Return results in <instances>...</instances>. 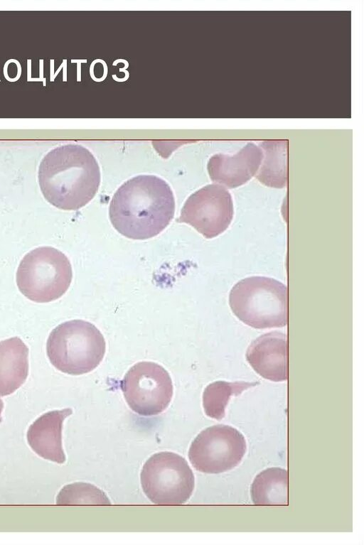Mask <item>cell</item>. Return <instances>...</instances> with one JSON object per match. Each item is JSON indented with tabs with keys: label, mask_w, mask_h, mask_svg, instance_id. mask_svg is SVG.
Wrapping results in <instances>:
<instances>
[{
	"label": "cell",
	"mask_w": 364,
	"mask_h": 545,
	"mask_svg": "<svg viewBox=\"0 0 364 545\" xmlns=\"http://www.w3.org/2000/svg\"><path fill=\"white\" fill-rule=\"evenodd\" d=\"M170 185L153 175H139L124 182L114 193L109 206L114 228L134 240L151 239L164 230L175 212Z\"/></svg>",
	"instance_id": "cell-1"
},
{
	"label": "cell",
	"mask_w": 364,
	"mask_h": 545,
	"mask_svg": "<svg viewBox=\"0 0 364 545\" xmlns=\"http://www.w3.org/2000/svg\"><path fill=\"white\" fill-rule=\"evenodd\" d=\"M99 165L86 149L67 145L42 160L38 182L46 200L63 210H77L95 196L100 185Z\"/></svg>",
	"instance_id": "cell-2"
},
{
	"label": "cell",
	"mask_w": 364,
	"mask_h": 545,
	"mask_svg": "<svg viewBox=\"0 0 364 545\" xmlns=\"http://www.w3.org/2000/svg\"><path fill=\"white\" fill-rule=\"evenodd\" d=\"M229 304L240 320L254 328H282L288 322L287 288L272 278L240 280L230 292Z\"/></svg>",
	"instance_id": "cell-3"
},
{
	"label": "cell",
	"mask_w": 364,
	"mask_h": 545,
	"mask_svg": "<svg viewBox=\"0 0 364 545\" xmlns=\"http://www.w3.org/2000/svg\"><path fill=\"white\" fill-rule=\"evenodd\" d=\"M105 341L91 323L82 320L64 322L55 328L46 343L50 363L59 371L80 375L95 369L105 353Z\"/></svg>",
	"instance_id": "cell-4"
},
{
	"label": "cell",
	"mask_w": 364,
	"mask_h": 545,
	"mask_svg": "<svg viewBox=\"0 0 364 545\" xmlns=\"http://www.w3.org/2000/svg\"><path fill=\"white\" fill-rule=\"evenodd\" d=\"M72 278L69 259L51 247H37L27 253L16 272L19 291L36 303H48L60 298L68 289Z\"/></svg>",
	"instance_id": "cell-5"
},
{
	"label": "cell",
	"mask_w": 364,
	"mask_h": 545,
	"mask_svg": "<svg viewBox=\"0 0 364 545\" xmlns=\"http://www.w3.org/2000/svg\"><path fill=\"white\" fill-rule=\"evenodd\" d=\"M141 484L146 496L156 504H182L191 497L194 475L187 461L173 452H159L143 465Z\"/></svg>",
	"instance_id": "cell-6"
},
{
	"label": "cell",
	"mask_w": 364,
	"mask_h": 545,
	"mask_svg": "<svg viewBox=\"0 0 364 545\" xmlns=\"http://www.w3.org/2000/svg\"><path fill=\"white\" fill-rule=\"evenodd\" d=\"M247 450L244 436L236 428L218 424L202 431L193 441L188 458L203 473L218 474L235 468Z\"/></svg>",
	"instance_id": "cell-7"
},
{
	"label": "cell",
	"mask_w": 364,
	"mask_h": 545,
	"mask_svg": "<svg viewBox=\"0 0 364 545\" xmlns=\"http://www.w3.org/2000/svg\"><path fill=\"white\" fill-rule=\"evenodd\" d=\"M121 389L129 406L146 416L164 411L173 396L169 374L152 362H140L132 367L121 382Z\"/></svg>",
	"instance_id": "cell-8"
},
{
	"label": "cell",
	"mask_w": 364,
	"mask_h": 545,
	"mask_svg": "<svg viewBox=\"0 0 364 545\" xmlns=\"http://www.w3.org/2000/svg\"><path fill=\"white\" fill-rule=\"evenodd\" d=\"M233 203L229 191L213 183L203 186L186 200L178 222L192 226L207 239L225 232L233 217Z\"/></svg>",
	"instance_id": "cell-9"
},
{
	"label": "cell",
	"mask_w": 364,
	"mask_h": 545,
	"mask_svg": "<svg viewBox=\"0 0 364 545\" xmlns=\"http://www.w3.org/2000/svg\"><path fill=\"white\" fill-rule=\"evenodd\" d=\"M288 343L287 335L272 331L260 335L249 345L246 360L262 377L272 382L288 378Z\"/></svg>",
	"instance_id": "cell-10"
},
{
	"label": "cell",
	"mask_w": 364,
	"mask_h": 545,
	"mask_svg": "<svg viewBox=\"0 0 364 545\" xmlns=\"http://www.w3.org/2000/svg\"><path fill=\"white\" fill-rule=\"evenodd\" d=\"M261 158L260 151L253 144H248L233 156L215 155L208 164L210 178L225 188H235L257 173Z\"/></svg>",
	"instance_id": "cell-11"
},
{
	"label": "cell",
	"mask_w": 364,
	"mask_h": 545,
	"mask_svg": "<svg viewBox=\"0 0 364 545\" xmlns=\"http://www.w3.org/2000/svg\"><path fill=\"white\" fill-rule=\"evenodd\" d=\"M71 414V409L49 411L30 426L27 440L37 455L58 463L65 461L62 446V428L64 419Z\"/></svg>",
	"instance_id": "cell-12"
},
{
	"label": "cell",
	"mask_w": 364,
	"mask_h": 545,
	"mask_svg": "<svg viewBox=\"0 0 364 545\" xmlns=\"http://www.w3.org/2000/svg\"><path fill=\"white\" fill-rule=\"evenodd\" d=\"M28 348L18 337L0 342V396L9 395L26 381Z\"/></svg>",
	"instance_id": "cell-13"
},
{
	"label": "cell",
	"mask_w": 364,
	"mask_h": 545,
	"mask_svg": "<svg viewBox=\"0 0 364 545\" xmlns=\"http://www.w3.org/2000/svg\"><path fill=\"white\" fill-rule=\"evenodd\" d=\"M288 471L280 468H269L260 472L251 485V497L258 505H287Z\"/></svg>",
	"instance_id": "cell-14"
},
{
	"label": "cell",
	"mask_w": 364,
	"mask_h": 545,
	"mask_svg": "<svg viewBox=\"0 0 364 545\" xmlns=\"http://www.w3.org/2000/svg\"><path fill=\"white\" fill-rule=\"evenodd\" d=\"M257 382L217 381L206 387L203 394V406L205 414L220 420L225 416L226 406L232 396H237L243 391L254 387Z\"/></svg>",
	"instance_id": "cell-15"
},
{
	"label": "cell",
	"mask_w": 364,
	"mask_h": 545,
	"mask_svg": "<svg viewBox=\"0 0 364 545\" xmlns=\"http://www.w3.org/2000/svg\"><path fill=\"white\" fill-rule=\"evenodd\" d=\"M264 148L267 157L255 177L266 186L284 188L288 183L287 146L268 143Z\"/></svg>",
	"instance_id": "cell-16"
},
{
	"label": "cell",
	"mask_w": 364,
	"mask_h": 545,
	"mask_svg": "<svg viewBox=\"0 0 364 545\" xmlns=\"http://www.w3.org/2000/svg\"><path fill=\"white\" fill-rule=\"evenodd\" d=\"M58 504H110L105 493L97 487L85 482L65 486L58 497Z\"/></svg>",
	"instance_id": "cell-17"
},
{
	"label": "cell",
	"mask_w": 364,
	"mask_h": 545,
	"mask_svg": "<svg viewBox=\"0 0 364 545\" xmlns=\"http://www.w3.org/2000/svg\"><path fill=\"white\" fill-rule=\"evenodd\" d=\"M27 62H28V77H27V80L30 81V80L31 79V60H28Z\"/></svg>",
	"instance_id": "cell-18"
},
{
	"label": "cell",
	"mask_w": 364,
	"mask_h": 545,
	"mask_svg": "<svg viewBox=\"0 0 364 545\" xmlns=\"http://www.w3.org/2000/svg\"><path fill=\"white\" fill-rule=\"evenodd\" d=\"M53 60H50V81H53Z\"/></svg>",
	"instance_id": "cell-19"
},
{
	"label": "cell",
	"mask_w": 364,
	"mask_h": 545,
	"mask_svg": "<svg viewBox=\"0 0 364 545\" xmlns=\"http://www.w3.org/2000/svg\"><path fill=\"white\" fill-rule=\"evenodd\" d=\"M43 60H40V77L39 78L41 80H43Z\"/></svg>",
	"instance_id": "cell-20"
}]
</instances>
